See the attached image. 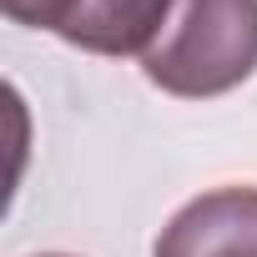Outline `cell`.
Wrapping results in <instances>:
<instances>
[{
    "label": "cell",
    "mask_w": 257,
    "mask_h": 257,
    "mask_svg": "<svg viewBox=\"0 0 257 257\" xmlns=\"http://www.w3.org/2000/svg\"><path fill=\"white\" fill-rule=\"evenodd\" d=\"M152 86L207 101L257 71V0H177L157 46L142 56Z\"/></svg>",
    "instance_id": "6da1fadb"
},
{
    "label": "cell",
    "mask_w": 257,
    "mask_h": 257,
    "mask_svg": "<svg viewBox=\"0 0 257 257\" xmlns=\"http://www.w3.org/2000/svg\"><path fill=\"white\" fill-rule=\"evenodd\" d=\"M0 6H6V16L21 21V26L56 31V21H61V11H66V0H0Z\"/></svg>",
    "instance_id": "277c9868"
},
{
    "label": "cell",
    "mask_w": 257,
    "mask_h": 257,
    "mask_svg": "<svg viewBox=\"0 0 257 257\" xmlns=\"http://www.w3.org/2000/svg\"><path fill=\"white\" fill-rule=\"evenodd\" d=\"M152 257H257V187L192 197L162 227Z\"/></svg>",
    "instance_id": "7a4b0ae2"
},
{
    "label": "cell",
    "mask_w": 257,
    "mask_h": 257,
    "mask_svg": "<svg viewBox=\"0 0 257 257\" xmlns=\"http://www.w3.org/2000/svg\"><path fill=\"white\" fill-rule=\"evenodd\" d=\"M41 257H71V252H41Z\"/></svg>",
    "instance_id": "5b68a950"
},
{
    "label": "cell",
    "mask_w": 257,
    "mask_h": 257,
    "mask_svg": "<svg viewBox=\"0 0 257 257\" xmlns=\"http://www.w3.org/2000/svg\"><path fill=\"white\" fill-rule=\"evenodd\" d=\"M172 11L177 0H66L51 36L91 56H147Z\"/></svg>",
    "instance_id": "3957f363"
}]
</instances>
